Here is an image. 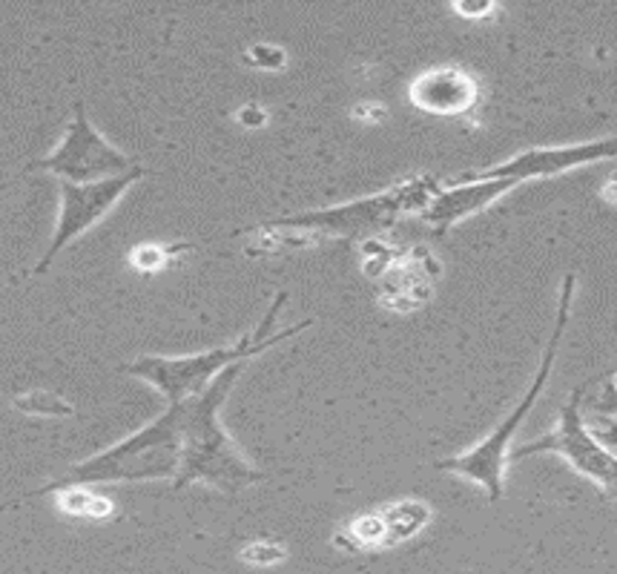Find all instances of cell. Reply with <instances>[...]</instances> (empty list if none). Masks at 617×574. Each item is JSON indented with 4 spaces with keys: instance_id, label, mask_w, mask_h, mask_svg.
<instances>
[{
    "instance_id": "6da1fadb",
    "label": "cell",
    "mask_w": 617,
    "mask_h": 574,
    "mask_svg": "<svg viewBox=\"0 0 617 574\" xmlns=\"http://www.w3.org/2000/svg\"><path fill=\"white\" fill-rule=\"evenodd\" d=\"M244 362L230 365L219 373L201 394L190 396L179 405V431H181V459L179 471L172 477V488L201 482V486L219 488L224 495H236L242 488L256 486L265 480V474L253 466L251 459L238 451V445L230 439L222 425V405L236 385Z\"/></svg>"
},
{
    "instance_id": "7a4b0ae2",
    "label": "cell",
    "mask_w": 617,
    "mask_h": 574,
    "mask_svg": "<svg viewBox=\"0 0 617 574\" xmlns=\"http://www.w3.org/2000/svg\"><path fill=\"white\" fill-rule=\"evenodd\" d=\"M181 459V431H179V405H167V411L156 423L143 425L136 434H129L121 443L109 445L104 451L93 454L84 463L66 468L55 482L38 488L29 497L64 491V488H89L104 482H152L172 480L179 471Z\"/></svg>"
},
{
    "instance_id": "3957f363",
    "label": "cell",
    "mask_w": 617,
    "mask_h": 574,
    "mask_svg": "<svg viewBox=\"0 0 617 574\" xmlns=\"http://www.w3.org/2000/svg\"><path fill=\"white\" fill-rule=\"evenodd\" d=\"M285 290L273 296L270 308L262 316V322H258L251 333H244L238 342L224 344V348H213V351L204 353H190V357H138L136 362H129L124 371L156 387L158 394L167 400V405L190 400V396L201 394V391H204L219 373L227 371L230 365L247 362V359L265 353L273 344L285 342V339L296 337V333H301V330H308L310 325H313V319H305V322L294 325V328L273 330L281 308H285Z\"/></svg>"
},
{
    "instance_id": "277c9868",
    "label": "cell",
    "mask_w": 617,
    "mask_h": 574,
    "mask_svg": "<svg viewBox=\"0 0 617 574\" xmlns=\"http://www.w3.org/2000/svg\"><path fill=\"white\" fill-rule=\"evenodd\" d=\"M572 299H574V276L568 273L566 279H563V287H560L552 337H549V342H545V351L543 357H540L538 373L531 376V385L523 394V400L517 402L514 411H511V414L506 416V419H502V423L497 425L482 443H477L474 448H468V451L457 454V457H448L443 459V463H437L439 471H451L457 474V477H466V480L477 482L491 502H500L502 491H506V463H509L511 439H514L517 428L523 425L525 414L538 405L545 382H549V376H552L554 371V359H557L563 337H566L568 316H572Z\"/></svg>"
},
{
    "instance_id": "5b68a950",
    "label": "cell",
    "mask_w": 617,
    "mask_h": 574,
    "mask_svg": "<svg viewBox=\"0 0 617 574\" xmlns=\"http://www.w3.org/2000/svg\"><path fill=\"white\" fill-rule=\"evenodd\" d=\"M439 187L443 184H437V179L419 176V179L400 181V184L385 190V193L357 199L351 204H339V208L281 215V219H273V222L262 224V227L294 230V233H301V236L310 238L371 236V233L391 227L400 215L416 213V210L423 213L428 208V201L439 193Z\"/></svg>"
},
{
    "instance_id": "8992f818",
    "label": "cell",
    "mask_w": 617,
    "mask_h": 574,
    "mask_svg": "<svg viewBox=\"0 0 617 574\" xmlns=\"http://www.w3.org/2000/svg\"><path fill=\"white\" fill-rule=\"evenodd\" d=\"M138 164L129 161L115 144L100 136L93 121L86 118L84 100H75L72 109V121L66 124L64 138L57 141L50 156L38 158L26 170H43L57 176L61 181L70 184H95V181H107L115 176L136 170Z\"/></svg>"
},
{
    "instance_id": "52a82bcc",
    "label": "cell",
    "mask_w": 617,
    "mask_h": 574,
    "mask_svg": "<svg viewBox=\"0 0 617 574\" xmlns=\"http://www.w3.org/2000/svg\"><path fill=\"white\" fill-rule=\"evenodd\" d=\"M586 387H577L572 400L560 408L557 425L549 434L517 448L514 459H523L529 454H560L577 474L588 477L595 486L606 491H617V454L609 451L600 439L586 428L581 414V400Z\"/></svg>"
},
{
    "instance_id": "ba28073f",
    "label": "cell",
    "mask_w": 617,
    "mask_h": 574,
    "mask_svg": "<svg viewBox=\"0 0 617 574\" xmlns=\"http://www.w3.org/2000/svg\"><path fill=\"white\" fill-rule=\"evenodd\" d=\"M141 176L143 167H136V170L124 172V176H115V179L107 181H95V184H70V181H61V210H57V222L55 230H52V242L32 273L43 276V273L50 270L52 262H55L75 238L84 236L86 230H93L95 224L127 195L129 187L136 184Z\"/></svg>"
},
{
    "instance_id": "9c48e42d",
    "label": "cell",
    "mask_w": 617,
    "mask_h": 574,
    "mask_svg": "<svg viewBox=\"0 0 617 574\" xmlns=\"http://www.w3.org/2000/svg\"><path fill=\"white\" fill-rule=\"evenodd\" d=\"M603 158H617V136L615 138H597V141L586 144H568V147H531V150L517 152L509 161H502L497 167H486V170L462 172L457 179H448L451 184H462V181H514L523 184L529 179H549V176H560L574 167H586L603 161Z\"/></svg>"
},
{
    "instance_id": "30bf717a",
    "label": "cell",
    "mask_w": 617,
    "mask_h": 574,
    "mask_svg": "<svg viewBox=\"0 0 617 574\" xmlns=\"http://www.w3.org/2000/svg\"><path fill=\"white\" fill-rule=\"evenodd\" d=\"M408 98L428 115H466L480 100V84L462 66H434L416 75L408 86Z\"/></svg>"
},
{
    "instance_id": "8fae6325",
    "label": "cell",
    "mask_w": 617,
    "mask_h": 574,
    "mask_svg": "<svg viewBox=\"0 0 617 574\" xmlns=\"http://www.w3.org/2000/svg\"><path fill=\"white\" fill-rule=\"evenodd\" d=\"M514 181H462V184H451L445 181L439 187V193L428 201V208L423 210V222L434 227L437 236H445L454 224H459L468 215L480 213L482 208L494 204L497 199L514 190Z\"/></svg>"
},
{
    "instance_id": "7c38bea8",
    "label": "cell",
    "mask_w": 617,
    "mask_h": 574,
    "mask_svg": "<svg viewBox=\"0 0 617 574\" xmlns=\"http://www.w3.org/2000/svg\"><path fill=\"white\" fill-rule=\"evenodd\" d=\"M382 520H385V549H391L416 538L430 523V509L423 500H402L387 506L382 511Z\"/></svg>"
},
{
    "instance_id": "4fadbf2b",
    "label": "cell",
    "mask_w": 617,
    "mask_h": 574,
    "mask_svg": "<svg viewBox=\"0 0 617 574\" xmlns=\"http://www.w3.org/2000/svg\"><path fill=\"white\" fill-rule=\"evenodd\" d=\"M337 545L353 549V552H371V549H385V520L382 511L376 514H362L344 525L337 538Z\"/></svg>"
},
{
    "instance_id": "5bb4252c",
    "label": "cell",
    "mask_w": 617,
    "mask_h": 574,
    "mask_svg": "<svg viewBox=\"0 0 617 574\" xmlns=\"http://www.w3.org/2000/svg\"><path fill=\"white\" fill-rule=\"evenodd\" d=\"M61 511L78 517H107L113 514V502L93 495L89 488H64L61 491Z\"/></svg>"
},
{
    "instance_id": "9a60e30c",
    "label": "cell",
    "mask_w": 617,
    "mask_h": 574,
    "mask_svg": "<svg viewBox=\"0 0 617 574\" xmlns=\"http://www.w3.org/2000/svg\"><path fill=\"white\" fill-rule=\"evenodd\" d=\"M187 244H170V247H164V244H141L138 251H132V267H136L138 273H143V276H152V273H158L161 267L170 262V256L175 251H184Z\"/></svg>"
},
{
    "instance_id": "2e32d148",
    "label": "cell",
    "mask_w": 617,
    "mask_h": 574,
    "mask_svg": "<svg viewBox=\"0 0 617 574\" xmlns=\"http://www.w3.org/2000/svg\"><path fill=\"white\" fill-rule=\"evenodd\" d=\"M18 408L26 411V414H46V416H70L72 408L64 400H57L50 391H32V394L21 396L14 402Z\"/></svg>"
},
{
    "instance_id": "e0dca14e",
    "label": "cell",
    "mask_w": 617,
    "mask_h": 574,
    "mask_svg": "<svg viewBox=\"0 0 617 574\" xmlns=\"http://www.w3.org/2000/svg\"><path fill=\"white\" fill-rule=\"evenodd\" d=\"M244 61L256 66V70L279 72L287 64V52L276 46V43H253L251 50L244 52Z\"/></svg>"
},
{
    "instance_id": "ac0fdd59",
    "label": "cell",
    "mask_w": 617,
    "mask_h": 574,
    "mask_svg": "<svg viewBox=\"0 0 617 574\" xmlns=\"http://www.w3.org/2000/svg\"><path fill=\"white\" fill-rule=\"evenodd\" d=\"M238 557H242L244 563H251V566L270 568V566H276V563H281V560L287 557V552L281 549L279 543H267V540H258V543L244 545Z\"/></svg>"
},
{
    "instance_id": "d6986e66",
    "label": "cell",
    "mask_w": 617,
    "mask_h": 574,
    "mask_svg": "<svg viewBox=\"0 0 617 574\" xmlns=\"http://www.w3.org/2000/svg\"><path fill=\"white\" fill-rule=\"evenodd\" d=\"M236 121L242 124V127H265L267 109L258 107V104H247V107H242L236 113Z\"/></svg>"
},
{
    "instance_id": "ffe728a7",
    "label": "cell",
    "mask_w": 617,
    "mask_h": 574,
    "mask_svg": "<svg viewBox=\"0 0 617 574\" xmlns=\"http://www.w3.org/2000/svg\"><path fill=\"white\" fill-rule=\"evenodd\" d=\"M454 12L468 18V21H480V18H488V14L494 12V3H477V7H471V3H454Z\"/></svg>"
},
{
    "instance_id": "44dd1931",
    "label": "cell",
    "mask_w": 617,
    "mask_h": 574,
    "mask_svg": "<svg viewBox=\"0 0 617 574\" xmlns=\"http://www.w3.org/2000/svg\"><path fill=\"white\" fill-rule=\"evenodd\" d=\"M603 199L611 201V204H617V181H609V187L603 190Z\"/></svg>"
}]
</instances>
